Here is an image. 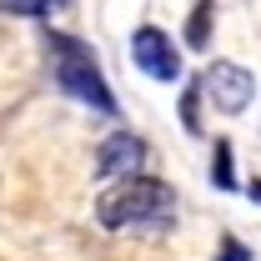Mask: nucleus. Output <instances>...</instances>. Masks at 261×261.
Segmentation results:
<instances>
[{"instance_id": "nucleus-1", "label": "nucleus", "mask_w": 261, "mask_h": 261, "mask_svg": "<svg viewBox=\"0 0 261 261\" xmlns=\"http://www.w3.org/2000/svg\"><path fill=\"white\" fill-rule=\"evenodd\" d=\"M176 211V191L156 181V176H121V186H111V191H100L96 201V216L100 226L111 231H126V226H161L166 216Z\"/></svg>"}, {"instance_id": "nucleus-2", "label": "nucleus", "mask_w": 261, "mask_h": 261, "mask_svg": "<svg viewBox=\"0 0 261 261\" xmlns=\"http://www.w3.org/2000/svg\"><path fill=\"white\" fill-rule=\"evenodd\" d=\"M50 61H56V81L65 96L91 106L96 116H116V96L106 91V75H100L91 45H81L75 35H50Z\"/></svg>"}, {"instance_id": "nucleus-3", "label": "nucleus", "mask_w": 261, "mask_h": 261, "mask_svg": "<svg viewBox=\"0 0 261 261\" xmlns=\"http://www.w3.org/2000/svg\"><path fill=\"white\" fill-rule=\"evenodd\" d=\"M201 91L211 96V106H216V111L241 116V111L251 106V96H256V75H251V70H241V65H231V61H216V65H206Z\"/></svg>"}, {"instance_id": "nucleus-4", "label": "nucleus", "mask_w": 261, "mask_h": 261, "mask_svg": "<svg viewBox=\"0 0 261 261\" xmlns=\"http://www.w3.org/2000/svg\"><path fill=\"white\" fill-rule=\"evenodd\" d=\"M130 61L141 65L151 81H181V56H176V45H171V35L156 31V25H141V31L130 35Z\"/></svg>"}, {"instance_id": "nucleus-5", "label": "nucleus", "mask_w": 261, "mask_h": 261, "mask_svg": "<svg viewBox=\"0 0 261 261\" xmlns=\"http://www.w3.org/2000/svg\"><path fill=\"white\" fill-rule=\"evenodd\" d=\"M96 156H100V161H96L100 176H136L141 161H146V141H141V136H130V130H116V136H106V141H100Z\"/></svg>"}, {"instance_id": "nucleus-6", "label": "nucleus", "mask_w": 261, "mask_h": 261, "mask_svg": "<svg viewBox=\"0 0 261 261\" xmlns=\"http://www.w3.org/2000/svg\"><path fill=\"white\" fill-rule=\"evenodd\" d=\"M206 35H211V0H201V5L191 10V20H186V45L201 50V45H206Z\"/></svg>"}, {"instance_id": "nucleus-7", "label": "nucleus", "mask_w": 261, "mask_h": 261, "mask_svg": "<svg viewBox=\"0 0 261 261\" xmlns=\"http://www.w3.org/2000/svg\"><path fill=\"white\" fill-rule=\"evenodd\" d=\"M61 0H0V10L5 15H45V10H56Z\"/></svg>"}, {"instance_id": "nucleus-8", "label": "nucleus", "mask_w": 261, "mask_h": 261, "mask_svg": "<svg viewBox=\"0 0 261 261\" xmlns=\"http://www.w3.org/2000/svg\"><path fill=\"white\" fill-rule=\"evenodd\" d=\"M211 176H216V186H221V191L236 186V181H231V146H226V141H216V166H211Z\"/></svg>"}, {"instance_id": "nucleus-9", "label": "nucleus", "mask_w": 261, "mask_h": 261, "mask_svg": "<svg viewBox=\"0 0 261 261\" xmlns=\"http://www.w3.org/2000/svg\"><path fill=\"white\" fill-rule=\"evenodd\" d=\"M181 121H186V130H201V121H196V91H186V100H181Z\"/></svg>"}, {"instance_id": "nucleus-10", "label": "nucleus", "mask_w": 261, "mask_h": 261, "mask_svg": "<svg viewBox=\"0 0 261 261\" xmlns=\"http://www.w3.org/2000/svg\"><path fill=\"white\" fill-rule=\"evenodd\" d=\"M221 261H246V251H241V246H226V256Z\"/></svg>"}]
</instances>
